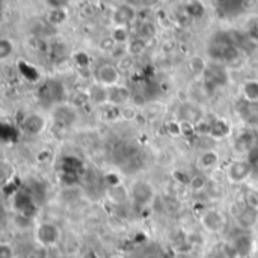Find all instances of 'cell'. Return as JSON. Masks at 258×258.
Wrapping results in <instances>:
<instances>
[{"label": "cell", "mask_w": 258, "mask_h": 258, "mask_svg": "<svg viewBox=\"0 0 258 258\" xmlns=\"http://www.w3.org/2000/svg\"><path fill=\"white\" fill-rule=\"evenodd\" d=\"M33 239L38 246L42 249H50L54 248L60 243L62 240V230L59 225L50 221H42L35 224L33 227Z\"/></svg>", "instance_id": "cell-1"}, {"label": "cell", "mask_w": 258, "mask_h": 258, "mask_svg": "<svg viewBox=\"0 0 258 258\" xmlns=\"http://www.w3.org/2000/svg\"><path fill=\"white\" fill-rule=\"evenodd\" d=\"M130 200L133 201V204L139 206V207H147L150 206L154 198H156V190L151 186L150 181L145 180H136L132 183L130 189Z\"/></svg>", "instance_id": "cell-2"}, {"label": "cell", "mask_w": 258, "mask_h": 258, "mask_svg": "<svg viewBox=\"0 0 258 258\" xmlns=\"http://www.w3.org/2000/svg\"><path fill=\"white\" fill-rule=\"evenodd\" d=\"M200 222L210 234H221L227 227V218L218 209H206L200 216Z\"/></svg>", "instance_id": "cell-3"}, {"label": "cell", "mask_w": 258, "mask_h": 258, "mask_svg": "<svg viewBox=\"0 0 258 258\" xmlns=\"http://www.w3.org/2000/svg\"><path fill=\"white\" fill-rule=\"evenodd\" d=\"M225 175H227V180L233 184H242L245 183L251 175H254V168L251 165L249 160H242V159H237V160H233L227 171H225Z\"/></svg>", "instance_id": "cell-4"}, {"label": "cell", "mask_w": 258, "mask_h": 258, "mask_svg": "<svg viewBox=\"0 0 258 258\" xmlns=\"http://www.w3.org/2000/svg\"><path fill=\"white\" fill-rule=\"evenodd\" d=\"M175 118L178 122H187L192 125H198L201 121H204V110L200 104L194 101H184L178 104L175 110Z\"/></svg>", "instance_id": "cell-5"}, {"label": "cell", "mask_w": 258, "mask_h": 258, "mask_svg": "<svg viewBox=\"0 0 258 258\" xmlns=\"http://www.w3.org/2000/svg\"><path fill=\"white\" fill-rule=\"evenodd\" d=\"M121 76L122 71L118 65L106 62L95 70V83H100L106 88H113L121 83Z\"/></svg>", "instance_id": "cell-6"}, {"label": "cell", "mask_w": 258, "mask_h": 258, "mask_svg": "<svg viewBox=\"0 0 258 258\" xmlns=\"http://www.w3.org/2000/svg\"><path fill=\"white\" fill-rule=\"evenodd\" d=\"M47 124H48V121H47V118L42 113L33 112V113H29V115L24 116L20 128L27 136H39L41 133L45 132Z\"/></svg>", "instance_id": "cell-7"}, {"label": "cell", "mask_w": 258, "mask_h": 258, "mask_svg": "<svg viewBox=\"0 0 258 258\" xmlns=\"http://www.w3.org/2000/svg\"><path fill=\"white\" fill-rule=\"evenodd\" d=\"M138 18V11L130 3H121L113 9L112 14V23L113 26H122L128 27L132 23H135Z\"/></svg>", "instance_id": "cell-8"}, {"label": "cell", "mask_w": 258, "mask_h": 258, "mask_svg": "<svg viewBox=\"0 0 258 258\" xmlns=\"http://www.w3.org/2000/svg\"><path fill=\"white\" fill-rule=\"evenodd\" d=\"M236 222L239 225V228L245 230V231H251L252 228H255L258 224V209H254L251 206H243L242 209H239L234 215Z\"/></svg>", "instance_id": "cell-9"}, {"label": "cell", "mask_w": 258, "mask_h": 258, "mask_svg": "<svg viewBox=\"0 0 258 258\" xmlns=\"http://www.w3.org/2000/svg\"><path fill=\"white\" fill-rule=\"evenodd\" d=\"M88 101L97 107H104L110 104V88H106L100 83H94L88 91Z\"/></svg>", "instance_id": "cell-10"}, {"label": "cell", "mask_w": 258, "mask_h": 258, "mask_svg": "<svg viewBox=\"0 0 258 258\" xmlns=\"http://www.w3.org/2000/svg\"><path fill=\"white\" fill-rule=\"evenodd\" d=\"M53 118L57 124H62V125H71L76 118H77V113H76V109L70 104H63V103H59L56 104L54 110H53Z\"/></svg>", "instance_id": "cell-11"}, {"label": "cell", "mask_w": 258, "mask_h": 258, "mask_svg": "<svg viewBox=\"0 0 258 258\" xmlns=\"http://www.w3.org/2000/svg\"><path fill=\"white\" fill-rule=\"evenodd\" d=\"M219 153L216 150H206L200 154L198 160H197V165H198V169L203 171V172H209V171H213L218 168L219 165Z\"/></svg>", "instance_id": "cell-12"}, {"label": "cell", "mask_w": 258, "mask_h": 258, "mask_svg": "<svg viewBox=\"0 0 258 258\" xmlns=\"http://www.w3.org/2000/svg\"><path fill=\"white\" fill-rule=\"evenodd\" d=\"M132 95H133V92L125 85L119 83V85L110 88V104L118 106V107L128 104L132 100Z\"/></svg>", "instance_id": "cell-13"}, {"label": "cell", "mask_w": 258, "mask_h": 258, "mask_svg": "<svg viewBox=\"0 0 258 258\" xmlns=\"http://www.w3.org/2000/svg\"><path fill=\"white\" fill-rule=\"evenodd\" d=\"M209 178L206 175V172L200 171L198 174L192 175L189 178V189L194 192V194H198V192H207L209 189Z\"/></svg>", "instance_id": "cell-14"}, {"label": "cell", "mask_w": 258, "mask_h": 258, "mask_svg": "<svg viewBox=\"0 0 258 258\" xmlns=\"http://www.w3.org/2000/svg\"><path fill=\"white\" fill-rule=\"evenodd\" d=\"M45 20L51 26H60L68 20V12L67 8H50L47 11Z\"/></svg>", "instance_id": "cell-15"}, {"label": "cell", "mask_w": 258, "mask_h": 258, "mask_svg": "<svg viewBox=\"0 0 258 258\" xmlns=\"http://www.w3.org/2000/svg\"><path fill=\"white\" fill-rule=\"evenodd\" d=\"M147 42H148L147 39L139 38V36L132 38V39L125 44V47H127V54L132 56V57H138V56L144 54L145 50H147Z\"/></svg>", "instance_id": "cell-16"}, {"label": "cell", "mask_w": 258, "mask_h": 258, "mask_svg": "<svg viewBox=\"0 0 258 258\" xmlns=\"http://www.w3.org/2000/svg\"><path fill=\"white\" fill-rule=\"evenodd\" d=\"M122 189H124V187H122L119 183L110 186V187L107 189V198H109L110 201H113L115 204H121V203L130 200V192H128V189H125L124 192L119 194V190H122Z\"/></svg>", "instance_id": "cell-17"}, {"label": "cell", "mask_w": 258, "mask_h": 258, "mask_svg": "<svg viewBox=\"0 0 258 258\" xmlns=\"http://www.w3.org/2000/svg\"><path fill=\"white\" fill-rule=\"evenodd\" d=\"M109 36H110L116 44H119V45H125V44L132 39L128 27H122V26H113V29L110 30V35H109Z\"/></svg>", "instance_id": "cell-18"}, {"label": "cell", "mask_w": 258, "mask_h": 258, "mask_svg": "<svg viewBox=\"0 0 258 258\" xmlns=\"http://www.w3.org/2000/svg\"><path fill=\"white\" fill-rule=\"evenodd\" d=\"M242 94L249 101H258V80H246L242 86Z\"/></svg>", "instance_id": "cell-19"}, {"label": "cell", "mask_w": 258, "mask_h": 258, "mask_svg": "<svg viewBox=\"0 0 258 258\" xmlns=\"http://www.w3.org/2000/svg\"><path fill=\"white\" fill-rule=\"evenodd\" d=\"M184 9H186V14H187L189 17H192V18H200V17H203L204 12H206V8H204V5L201 3V0H189V2L186 3Z\"/></svg>", "instance_id": "cell-20"}, {"label": "cell", "mask_w": 258, "mask_h": 258, "mask_svg": "<svg viewBox=\"0 0 258 258\" xmlns=\"http://www.w3.org/2000/svg\"><path fill=\"white\" fill-rule=\"evenodd\" d=\"M207 67H209L207 62H206L201 56H194V57H190V60H189V70H190V73L195 74V76H203V74L206 73Z\"/></svg>", "instance_id": "cell-21"}, {"label": "cell", "mask_w": 258, "mask_h": 258, "mask_svg": "<svg viewBox=\"0 0 258 258\" xmlns=\"http://www.w3.org/2000/svg\"><path fill=\"white\" fill-rule=\"evenodd\" d=\"M156 35V26L150 21H142L138 27V32H136V36L139 38H144V39H151L153 36Z\"/></svg>", "instance_id": "cell-22"}, {"label": "cell", "mask_w": 258, "mask_h": 258, "mask_svg": "<svg viewBox=\"0 0 258 258\" xmlns=\"http://www.w3.org/2000/svg\"><path fill=\"white\" fill-rule=\"evenodd\" d=\"M15 45L14 41L9 38H2L0 39V60H8L14 54Z\"/></svg>", "instance_id": "cell-23"}, {"label": "cell", "mask_w": 258, "mask_h": 258, "mask_svg": "<svg viewBox=\"0 0 258 258\" xmlns=\"http://www.w3.org/2000/svg\"><path fill=\"white\" fill-rule=\"evenodd\" d=\"M138 118V107L133 106L132 103L128 104H124L119 107V119L122 121H135Z\"/></svg>", "instance_id": "cell-24"}, {"label": "cell", "mask_w": 258, "mask_h": 258, "mask_svg": "<svg viewBox=\"0 0 258 258\" xmlns=\"http://www.w3.org/2000/svg\"><path fill=\"white\" fill-rule=\"evenodd\" d=\"M15 248L9 242H2L0 243V258H15Z\"/></svg>", "instance_id": "cell-25"}, {"label": "cell", "mask_w": 258, "mask_h": 258, "mask_svg": "<svg viewBox=\"0 0 258 258\" xmlns=\"http://www.w3.org/2000/svg\"><path fill=\"white\" fill-rule=\"evenodd\" d=\"M118 44L110 38V36H107V38H104V39H101V42H100V48L104 51V53H112L113 51V48L116 47Z\"/></svg>", "instance_id": "cell-26"}, {"label": "cell", "mask_w": 258, "mask_h": 258, "mask_svg": "<svg viewBox=\"0 0 258 258\" xmlns=\"http://www.w3.org/2000/svg\"><path fill=\"white\" fill-rule=\"evenodd\" d=\"M245 204L251 206L254 209H258V190H249L245 198Z\"/></svg>", "instance_id": "cell-27"}, {"label": "cell", "mask_w": 258, "mask_h": 258, "mask_svg": "<svg viewBox=\"0 0 258 258\" xmlns=\"http://www.w3.org/2000/svg\"><path fill=\"white\" fill-rule=\"evenodd\" d=\"M160 2H162V0H138L139 6H141L142 9H147V11L154 9L156 6H159Z\"/></svg>", "instance_id": "cell-28"}, {"label": "cell", "mask_w": 258, "mask_h": 258, "mask_svg": "<svg viewBox=\"0 0 258 258\" xmlns=\"http://www.w3.org/2000/svg\"><path fill=\"white\" fill-rule=\"evenodd\" d=\"M71 0H45L48 9L50 8H67Z\"/></svg>", "instance_id": "cell-29"}, {"label": "cell", "mask_w": 258, "mask_h": 258, "mask_svg": "<svg viewBox=\"0 0 258 258\" xmlns=\"http://www.w3.org/2000/svg\"><path fill=\"white\" fill-rule=\"evenodd\" d=\"M249 35H251L252 39H257L258 41V20H255V21L251 24V27H249Z\"/></svg>", "instance_id": "cell-30"}, {"label": "cell", "mask_w": 258, "mask_h": 258, "mask_svg": "<svg viewBox=\"0 0 258 258\" xmlns=\"http://www.w3.org/2000/svg\"><path fill=\"white\" fill-rule=\"evenodd\" d=\"M109 258H127L125 255H122V254H113V255H110Z\"/></svg>", "instance_id": "cell-31"}]
</instances>
